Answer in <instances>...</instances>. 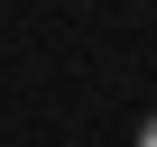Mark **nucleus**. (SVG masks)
<instances>
[{"mask_svg": "<svg viewBox=\"0 0 157 147\" xmlns=\"http://www.w3.org/2000/svg\"><path fill=\"white\" fill-rule=\"evenodd\" d=\"M148 147H157V120H148Z\"/></svg>", "mask_w": 157, "mask_h": 147, "instance_id": "1", "label": "nucleus"}]
</instances>
